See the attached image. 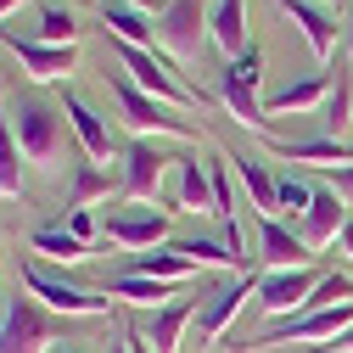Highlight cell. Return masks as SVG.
<instances>
[{
    "label": "cell",
    "instance_id": "cell-33",
    "mask_svg": "<svg viewBox=\"0 0 353 353\" xmlns=\"http://www.w3.org/2000/svg\"><path fill=\"white\" fill-rule=\"evenodd\" d=\"M62 230H73V236L84 241V236H90V213H84V208H68V213H62Z\"/></svg>",
    "mask_w": 353,
    "mask_h": 353
},
{
    "label": "cell",
    "instance_id": "cell-41",
    "mask_svg": "<svg viewBox=\"0 0 353 353\" xmlns=\"http://www.w3.org/2000/svg\"><path fill=\"white\" fill-rule=\"evenodd\" d=\"M57 353H84V347H57Z\"/></svg>",
    "mask_w": 353,
    "mask_h": 353
},
{
    "label": "cell",
    "instance_id": "cell-7",
    "mask_svg": "<svg viewBox=\"0 0 353 353\" xmlns=\"http://www.w3.org/2000/svg\"><path fill=\"white\" fill-rule=\"evenodd\" d=\"M208 12L202 0H168V6L157 12V46L174 57V62H202L208 51Z\"/></svg>",
    "mask_w": 353,
    "mask_h": 353
},
{
    "label": "cell",
    "instance_id": "cell-14",
    "mask_svg": "<svg viewBox=\"0 0 353 353\" xmlns=\"http://www.w3.org/2000/svg\"><path fill=\"white\" fill-rule=\"evenodd\" d=\"M281 12L303 28L308 51H314L320 62L336 57V6H325V0H281Z\"/></svg>",
    "mask_w": 353,
    "mask_h": 353
},
{
    "label": "cell",
    "instance_id": "cell-10",
    "mask_svg": "<svg viewBox=\"0 0 353 353\" xmlns=\"http://www.w3.org/2000/svg\"><path fill=\"white\" fill-rule=\"evenodd\" d=\"M0 39H6V51L23 62V73L34 84H57L73 73L79 62V46H46V39H34V34H17V28H0Z\"/></svg>",
    "mask_w": 353,
    "mask_h": 353
},
{
    "label": "cell",
    "instance_id": "cell-12",
    "mask_svg": "<svg viewBox=\"0 0 353 353\" xmlns=\"http://www.w3.org/2000/svg\"><path fill=\"white\" fill-rule=\"evenodd\" d=\"M168 152L163 146H152V141H135L123 152V202H152L157 191H163V180H168Z\"/></svg>",
    "mask_w": 353,
    "mask_h": 353
},
{
    "label": "cell",
    "instance_id": "cell-30",
    "mask_svg": "<svg viewBox=\"0 0 353 353\" xmlns=\"http://www.w3.org/2000/svg\"><path fill=\"white\" fill-rule=\"evenodd\" d=\"M34 39H46V46H79V17L62 12V6H46V12H39Z\"/></svg>",
    "mask_w": 353,
    "mask_h": 353
},
{
    "label": "cell",
    "instance_id": "cell-25",
    "mask_svg": "<svg viewBox=\"0 0 353 353\" xmlns=\"http://www.w3.org/2000/svg\"><path fill=\"white\" fill-rule=\"evenodd\" d=\"M180 292H185V286L152 281V275H112V281H107V297H123V303H135V308H168Z\"/></svg>",
    "mask_w": 353,
    "mask_h": 353
},
{
    "label": "cell",
    "instance_id": "cell-3",
    "mask_svg": "<svg viewBox=\"0 0 353 353\" xmlns=\"http://www.w3.org/2000/svg\"><path fill=\"white\" fill-rule=\"evenodd\" d=\"M6 118H12V135H17V146H23V157L28 163H51V157H62V118L68 112H57L51 101H39V96H12L6 101Z\"/></svg>",
    "mask_w": 353,
    "mask_h": 353
},
{
    "label": "cell",
    "instance_id": "cell-24",
    "mask_svg": "<svg viewBox=\"0 0 353 353\" xmlns=\"http://www.w3.org/2000/svg\"><path fill=\"white\" fill-rule=\"evenodd\" d=\"M101 23H107V39H123V46H141V51L157 46V23H146V12L129 6V0H107Z\"/></svg>",
    "mask_w": 353,
    "mask_h": 353
},
{
    "label": "cell",
    "instance_id": "cell-2",
    "mask_svg": "<svg viewBox=\"0 0 353 353\" xmlns=\"http://www.w3.org/2000/svg\"><path fill=\"white\" fill-rule=\"evenodd\" d=\"M107 90H112V101H118V112H123V123L135 129V135H146V129H157V135H180V141H196V123L180 112V107H168V101H157V96H146L135 79H129L123 68H112L107 73Z\"/></svg>",
    "mask_w": 353,
    "mask_h": 353
},
{
    "label": "cell",
    "instance_id": "cell-34",
    "mask_svg": "<svg viewBox=\"0 0 353 353\" xmlns=\"http://www.w3.org/2000/svg\"><path fill=\"white\" fill-rule=\"evenodd\" d=\"M314 353H353V325H347L342 336H331V342H320Z\"/></svg>",
    "mask_w": 353,
    "mask_h": 353
},
{
    "label": "cell",
    "instance_id": "cell-8",
    "mask_svg": "<svg viewBox=\"0 0 353 353\" xmlns=\"http://www.w3.org/2000/svg\"><path fill=\"white\" fill-rule=\"evenodd\" d=\"M252 292H258L252 270L225 275L219 286H208V292H202V308H196V320H191V325H196V336H202V342H219V336L230 331V320L247 308V297H252Z\"/></svg>",
    "mask_w": 353,
    "mask_h": 353
},
{
    "label": "cell",
    "instance_id": "cell-38",
    "mask_svg": "<svg viewBox=\"0 0 353 353\" xmlns=\"http://www.w3.org/2000/svg\"><path fill=\"white\" fill-rule=\"evenodd\" d=\"M112 353H129V342H123V331H118V342H112Z\"/></svg>",
    "mask_w": 353,
    "mask_h": 353
},
{
    "label": "cell",
    "instance_id": "cell-23",
    "mask_svg": "<svg viewBox=\"0 0 353 353\" xmlns=\"http://www.w3.org/2000/svg\"><path fill=\"white\" fill-rule=\"evenodd\" d=\"M208 34L225 57H241L252 39H247V0H213L208 6Z\"/></svg>",
    "mask_w": 353,
    "mask_h": 353
},
{
    "label": "cell",
    "instance_id": "cell-26",
    "mask_svg": "<svg viewBox=\"0 0 353 353\" xmlns=\"http://www.w3.org/2000/svg\"><path fill=\"white\" fill-rule=\"evenodd\" d=\"M230 168H236V185L247 191L252 213H275V174L258 157H247V152H230Z\"/></svg>",
    "mask_w": 353,
    "mask_h": 353
},
{
    "label": "cell",
    "instance_id": "cell-36",
    "mask_svg": "<svg viewBox=\"0 0 353 353\" xmlns=\"http://www.w3.org/2000/svg\"><path fill=\"white\" fill-rule=\"evenodd\" d=\"M336 247L347 252V263H353V219H347V225H342V236H336Z\"/></svg>",
    "mask_w": 353,
    "mask_h": 353
},
{
    "label": "cell",
    "instance_id": "cell-39",
    "mask_svg": "<svg viewBox=\"0 0 353 353\" xmlns=\"http://www.w3.org/2000/svg\"><path fill=\"white\" fill-rule=\"evenodd\" d=\"M12 6H23V0H0V17H6V12H12Z\"/></svg>",
    "mask_w": 353,
    "mask_h": 353
},
{
    "label": "cell",
    "instance_id": "cell-5",
    "mask_svg": "<svg viewBox=\"0 0 353 353\" xmlns=\"http://www.w3.org/2000/svg\"><path fill=\"white\" fill-rule=\"evenodd\" d=\"M258 79H263V57L258 46H247L241 57L225 62V73H219V101H225V112L247 129H270V112H263L258 101Z\"/></svg>",
    "mask_w": 353,
    "mask_h": 353
},
{
    "label": "cell",
    "instance_id": "cell-29",
    "mask_svg": "<svg viewBox=\"0 0 353 353\" xmlns=\"http://www.w3.org/2000/svg\"><path fill=\"white\" fill-rule=\"evenodd\" d=\"M0 196H23V146L12 135V118L0 112Z\"/></svg>",
    "mask_w": 353,
    "mask_h": 353
},
{
    "label": "cell",
    "instance_id": "cell-19",
    "mask_svg": "<svg viewBox=\"0 0 353 353\" xmlns=\"http://www.w3.org/2000/svg\"><path fill=\"white\" fill-rule=\"evenodd\" d=\"M174 208L180 213H213V180H208V157H174Z\"/></svg>",
    "mask_w": 353,
    "mask_h": 353
},
{
    "label": "cell",
    "instance_id": "cell-6",
    "mask_svg": "<svg viewBox=\"0 0 353 353\" xmlns=\"http://www.w3.org/2000/svg\"><path fill=\"white\" fill-rule=\"evenodd\" d=\"M23 286H28V297L46 303L57 320H101L107 303H112V297H96V292L73 286V281H57L46 263H23Z\"/></svg>",
    "mask_w": 353,
    "mask_h": 353
},
{
    "label": "cell",
    "instance_id": "cell-20",
    "mask_svg": "<svg viewBox=\"0 0 353 353\" xmlns=\"http://www.w3.org/2000/svg\"><path fill=\"white\" fill-rule=\"evenodd\" d=\"M325 96H331V68L325 73H314V79H297V84H286V90H275V96H263V112L270 118H303V112H320L325 107Z\"/></svg>",
    "mask_w": 353,
    "mask_h": 353
},
{
    "label": "cell",
    "instance_id": "cell-35",
    "mask_svg": "<svg viewBox=\"0 0 353 353\" xmlns=\"http://www.w3.org/2000/svg\"><path fill=\"white\" fill-rule=\"evenodd\" d=\"M123 342H129V353H157V347H152L141 331H123Z\"/></svg>",
    "mask_w": 353,
    "mask_h": 353
},
{
    "label": "cell",
    "instance_id": "cell-13",
    "mask_svg": "<svg viewBox=\"0 0 353 353\" xmlns=\"http://www.w3.org/2000/svg\"><path fill=\"white\" fill-rule=\"evenodd\" d=\"M342 225H347V202H342L331 185H320V191H314V208L297 219V236H303L308 252H325V247H336Z\"/></svg>",
    "mask_w": 353,
    "mask_h": 353
},
{
    "label": "cell",
    "instance_id": "cell-28",
    "mask_svg": "<svg viewBox=\"0 0 353 353\" xmlns=\"http://www.w3.org/2000/svg\"><path fill=\"white\" fill-rule=\"evenodd\" d=\"M28 247H34L39 258H57V263H79V258H90V247H84L73 230H62V225L34 230V236H28Z\"/></svg>",
    "mask_w": 353,
    "mask_h": 353
},
{
    "label": "cell",
    "instance_id": "cell-4",
    "mask_svg": "<svg viewBox=\"0 0 353 353\" xmlns=\"http://www.w3.org/2000/svg\"><path fill=\"white\" fill-rule=\"evenodd\" d=\"M68 331V320H51V308L39 297H12L6 320H0V353H51V342Z\"/></svg>",
    "mask_w": 353,
    "mask_h": 353
},
{
    "label": "cell",
    "instance_id": "cell-9",
    "mask_svg": "<svg viewBox=\"0 0 353 353\" xmlns=\"http://www.w3.org/2000/svg\"><path fill=\"white\" fill-rule=\"evenodd\" d=\"M320 275H325V270H314V263H297V270H270V275H258V308H263L270 320L297 314V308L314 297Z\"/></svg>",
    "mask_w": 353,
    "mask_h": 353
},
{
    "label": "cell",
    "instance_id": "cell-11",
    "mask_svg": "<svg viewBox=\"0 0 353 353\" xmlns=\"http://www.w3.org/2000/svg\"><path fill=\"white\" fill-rule=\"evenodd\" d=\"M107 241L123 247V252H146V247H163L168 241V213L146 208V202H123L107 213Z\"/></svg>",
    "mask_w": 353,
    "mask_h": 353
},
{
    "label": "cell",
    "instance_id": "cell-18",
    "mask_svg": "<svg viewBox=\"0 0 353 353\" xmlns=\"http://www.w3.org/2000/svg\"><path fill=\"white\" fill-rule=\"evenodd\" d=\"M325 68H331V96H325V107H320L314 123H320V135L336 141L347 129V118H353V62H347V51H336Z\"/></svg>",
    "mask_w": 353,
    "mask_h": 353
},
{
    "label": "cell",
    "instance_id": "cell-17",
    "mask_svg": "<svg viewBox=\"0 0 353 353\" xmlns=\"http://www.w3.org/2000/svg\"><path fill=\"white\" fill-rule=\"evenodd\" d=\"M62 112H68V129L79 135L84 157H90V163H107V157H112V129L101 123V112L84 101V96H73V90H62Z\"/></svg>",
    "mask_w": 353,
    "mask_h": 353
},
{
    "label": "cell",
    "instance_id": "cell-15",
    "mask_svg": "<svg viewBox=\"0 0 353 353\" xmlns=\"http://www.w3.org/2000/svg\"><path fill=\"white\" fill-rule=\"evenodd\" d=\"M258 258L270 263V270H297V263H308L314 252L303 247L297 225H286L275 213H258Z\"/></svg>",
    "mask_w": 353,
    "mask_h": 353
},
{
    "label": "cell",
    "instance_id": "cell-21",
    "mask_svg": "<svg viewBox=\"0 0 353 353\" xmlns=\"http://www.w3.org/2000/svg\"><path fill=\"white\" fill-rule=\"evenodd\" d=\"M196 297H174L168 308H152V314H146V325H141V336L157 347V353H174V347H180V336H185V325L196 320Z\"/></svg>",
    "mask_w": 353,
    "mask_h": 353
},
{
    "label": "cell",
    "instance_id": "cell-37",
    "mask_svg": "<svg viewBox=\"0 0 353 353\" xmlns=\"http://www.w3.org/2000/svg\"><path fill=\"white\" fill-rule=\"evenodd\" d=\"M342 51H347V62H353V17H347V39H342Z\"/></svg>",
    "mask_w": 353,
    "mask_h": 353
},
{
    "label": "cell",
    "instance_id": "cell-16",
    "mask_svg": "<svg viewBox=\"0 0 353 353\" xmlns=\"http://www.w3.org/2000/svg\"><path fill=\"white\" fill-rule=\"evenodd\" d=\"M118 275H152V281H174V286L202 281V270H196V263L174 247V241H168V247H146V252H129Z\"/></svg>",
    "mask_w": 353,
    "mask_h": 353
},
{
    "label": "cell",
    "instance_id": "cell-42",
    "mask_svg": "<svg viewBox=\"0 0 353 353\" xmlns=\"http://www.w3.org/2000/svg\"><path fill=\"white\" fill-rule=\"evenodd\" d=\"M325 6H342V0H325Z\"/></svg>",
    "mask_w": 353,
    "mask_h": 353
},
{
    "label": "cell",
    "instance_id": "cell-22",
    "mask_svg": "<svg viewBox=\"0 0 353 353\" xmlns=\"http://www.w3.org/2000/svg\"><path fill=\"white\" fill-rule=\"evenodd\" d=\"M270 152L286 157V163H314V168H342V163H353V146H342V141H331V135H303V141H275V135H270Z\"/></svg>",
    "mask_w": 353,
    "mask_h": 353
},
{
    "label": "cell",
    "instance_id": "cell-1",
    "mask_svg": "<svg viewBox=\"0 0 353 353\" xmlns=\"http://www.w3.org/2000/svg\"><path fill=\"white\" fill-rule=\"evenodd\" d=\"M107 46H112L118 68L135 79L146 96H157V101H168V107H180V112H196V107H202V90H191V84L180 79V68H174L168 57L141 51V46H123V39H107Z\"/></svg>",
    "mask_w": 353,
    "mask_h": 353
},
{
    "label": "cell",
    "instance_id": "cell-32",
    "mask_svg": "<svg viewBox=\"0 0 353 353\" xmlns=\"http://www.w3.org/2000/svg\"><path fill=\"white\" fill-rule=\"evenodd\" d=\"M325 185L347 202V213H353V163H342V168H325Z\"/></svg>",
    "mask_w": 353,
    "mask_h": 353
},
{
    "label": "cell",
    "instance_id": "cell-31",
    "mask_svg": "<svg viewBox=\"0 0 353 353\" xmlns=\"http://www.w3.org/2000/svg\"><path fill=\"white\" fill-rule=\"evenodd\" d=\"M107 191H112V180H107V174H101L90 157L73 163V196H68V208H84L90 196H107Z\"/></svg>",
    "mask_w": 353,
    "mask_h": 353
},
{
    "label": "cell",
    "instance_id": "cell-40",
    "mask_svg": "<svg viewBox=\"0 0 353 353\" xmlns=\"http://www.w3.org/2000/svg\"><path fill=\"white\" fill-rule=\"evenodd\" d=\"M129 6H141V12H146V6H157V0H129Z\"/></svg>",
    "mask_w": 353,
    "mask_h": 353
},
{
    "label": "cell",
    "instance_id": "cell-27",
    "mask_svg": "<svg viewBox=\"0 0 353 353\" xmlns=\"http://www.w3.org/2000/svg\"><path fill=\"white\" fill-rule=\"evenodd\" d=\"M314 191H320V185L297 180V174H275V219L297 225V219H303L308 208H314Z\"/></svg>",
    "mask_w": 353,
    "mask_h": 353
}]
</instances>
